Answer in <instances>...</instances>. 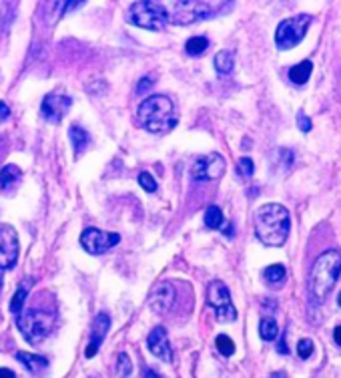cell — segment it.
Returning <instances> with one entry per match:
<instances>
[{"label":"cell","mask_w":341,"mask_h":378,"mask_svg":"<svg viewBox=\"0 0 341 378\" xmlns=\"http://www.w3.org/2000/svg\"><path fill=\"white\" fill-rule=\"evenodd\" d=\"M259 334L265 342H273L277 336H279V326L277 322L271 318V316H265L261 322H259Z\"/></svg>","instance_id":"d6986e66"},{"label":"cell","mask_w":341,"mask_h":378,"mask_svg":"<svg viewBox=\"0 0 341 378\" xmlns=\"http://www.w3.org/2000/svg\"><path fill=\"white\" fill-rule=\"evenodd\" d=\"M139 123L149 133H169L179 123V115L175 111V105L165 94H151L147 97L137 111Z\"/></svg>","instance_id":"7a4b0ae2"},{"label":"cell","mask_w":341,"mask_h":378,"mask_svg":"<svg viewBox=\"0 0 341 378\" xmlns=\"http://www.w3.org/2000/svg\"><path fill=\"white\" fill-rule=\"evenodd\" d=\"M213 63H215L219 75H229L233 71V66H235V57H233L231 51H219Z\"/></svg>","instance_id":"44dd1931"},{"label":"cell","mask_w":341,"mask_h":378,"mask_svg":"<svg viewBox=\"0 0 341 378\" xmlns=\"http://www.w3.org/2000/svg\"><path fill=\"white\" fill-rule=\"evenodd\" d=\"M68 137H70V143H72V147H74V155H81V153L87 149L89 141H91L89 133L79 125H70V129H68Z\"/></svg>","instance_id":"e0dca14e"},{"label":"cell","mask_w":341,"mask_h":378,"mask_svg":"<svg viewBox=\"0 0 341 378\" xmlns=\"http://www.w3.org/2000/svg\"><path fill=\"white\" fill-rule=\"evenodd\" d=\"M126 21L147 31H163L169 18H167V8L163 6V2L145 0V2H135L131 6Z\"/></svg>","instance_id":"8992f818"},{"label":"cell","mask_w":341,"mask_h":378,"mask_svg":"<svg viewBox=\"0 0 341 378\" xmlns=\"http://www.w3.org/2000/svg\"><path fill=\"white\" fill-rule=\"evenodd\" d=\"M147 346L159 360H163V362L173 360V350H171V342H169L165 326H156L151 330V334L147 336Z\"/></svg>","instance_id":"5bb4252c"},{"label":"cell","mask_w":341,"mask_h":378,"mask_svg":"<svg viewBox=\"0 0 341 378\" xmlns=\"http://www.w3.org/2000/svg\"><path fill=\"white\" fill-rule=\"evenodd\" d=\"M72 105V99L68 94L61 93V91H55V93H49L42 101V117L51 123H61L64 113L68 111V107Z\"/></svg>","instance_id":"7c38bea8"},{"label":"cell","mask_w":341,"mask_h":378,"mask_svg":"<svg viewBox=\"0 0 341 378\" xmlns=\"http://www.w3.org/2000/svg\"><path fill=\"white\" fill-rule=\"evenodd\" d=\"M207 49H209V38H205V36H193V38L187 40L185 45L187 55H191V57H199Z\"/></svg>","instance_id":"7402d4cb"},{"label":"cell","mask_w":341,"mask_h":378,"mask_svg":"<svg viewBox=\"0 0 341 378\" xmlns=\"http://www.w3.org/2000/svg\"><path fill=\"white\" fill-rule=\"evenodd\" d=\"M225 223V218H223V212L219 210L217 205H209L205 210V225L209 229H221Z\"/></svg>","instance_id":"603a6c76"},{"label":"cell","mask_w":341,"mask_h":378,"mask_svg":"<svg viewBox=\"0 0 341 378\" xmlns=\"http://www.w3.org/2000/svg\"><path fill=\"white\" fill-rule=\"evenodd\" d=\"M338 302H340V306H341V292H340V296H338Z\"/></svg>","instance_id":"ab89813d"},{"label":"cell","mask_w":341,"mask_h":378,"mask_svg":"<svg viewBox=\"0 0 341 378\" xmlns=\"http://www.w3.org/2000/svg\"><path fill=\"white\" fill-rule=\"evenodd\" d=\"M151 87H153V79L151 77H145V79H141V83L137 87V93L145 94V91H149Z\"/></svg>","instance_id":"1f68e13d"},{"label":"cell","mask_w":341,"mask_h":378,"mask_svg":"<svg viewBox=\"0 0 341 378\" xmlns=\"http://www.w3.org/2000/svg\"><path fill=\"white\" fill-rule=\"evenodd\" d=\"M18 252H21V246H18L16 229L8 223H2L0 225V272L16 266Z\"/></svg>","instance_id":"30bf717a"},{"label":"cell","mask_w":341,"mask_h":378,"mask_svg":"<svg viewBox=\"0 0 341 378\" xmlns=\"http://www.w3.org/2000/svg\"><path fill=\"white\" fill-rule=\"evenodd\" d=\"M279 352L281 354H287L289 350H287V344H285V338H281L279 340Z\"/></svg>","instance_id":"8d00e7d4"},{"label":"cell","mask_w":341,"mask_h":378,"mask_svg":"<svg viewBox=\"0 0 341 378\" xmlns=\"http://www.w3.org/2000/svg\"><path fill=\"white\" fill-rule=\"evenodd\" d=\"M53 324H55V312L42 310V308H32L29 312L18 316L16 320L18 330L31 344H40L49 336Z\"/></svg>","instance_id":"5b68a950"},{"label":"cell","mask_w":341,"mask_h":378,"mask_svg":"<svg viewBox=\"0 0 341 378\" xmlns=\"http://www.w3.org/2000/svg\"><path fill=\"white\" fill-rule=\"evenodd\" d=\"M285 276H287V270H285V266H283V264H273V266L265 268V272H263V278H265L269 284L283 282V280H285Z\"/></svg>","instance_id":"d4e9b609"},{"label":"cell","mask_w":341,"mask_h":378,"mask_svg":"<svg viewBox=\"0 0 341 378\" xmlns=\"http://www.w3.org/2000/svg\"><path fill=\"white\" fill-rule=\"evenodd\" d=\"M253 171H255V165H253V161H251V159L249 158L239 159V163H237V173H239V177L249 179V177L253 175Z\"/></svg>","instance_id":"f1b7e54d"},{"label":"cell","mask_w":341,"mask_h":378,"mask_svg":"<svg viewBox=\"0 0 341 378\" xmlns=\"http://www.w3.org/2000/svg\"><path fill=\"white\" fill-rule=\"evenodd\" d=\"M177 300V290L173 288L171 282L156 284L149 296V306L155 314H167L175 306Z\"/></svg>","instance_id":"4fadbf2b"},{"label":"cell","mask_w":341,"mask_h":378,"mask_svg":"<svg viewBox=\"0 0 341 378\" xmlns=\"http://www.w3.org/2000/svg\"><path fill=\"white\" fill-rule=\"evenodd\" d=\"M165 8H169L167 18L173 25L187 27L193 23H199L203 18H211L215 16L221 8H225L227 4L221 2H195V0H183V2H163Z\"/></svg>","instance_id":"277c9868"},{"label":"cell","mask_w":341,"mask_h":378,"mask_svg":"<svg viewBox=\"0 0 341 378\" xmlns=\"http://www.w3.org/2000/svg\"><path fill=\"white\" fill-rule=\"evenodd\" d=\"M0 290H2V272H0Z\"/></svg>","instance_id":"f35d334b"},{"label":"cell","mask_w":341,"mask_h":378,"mask_svg":"<svg viewBox=\"0 0 341 378\" xmlns=\"http://www.w3.org/2000/svg\"><path fill=\"white\" fill-rule=\"evenodd\" d=\"M215 346H217V350L223 356H231L235 352V342L227 334H219L217 340H215Z\"/></svg>","instance_id":"484cf974"},{"label":"cell","mask_w":341,"mask_h":378,"mask_svg":"<svg viewBox=\"0 0 341 378\" xmlns=\"http://www.w3.org/2000/svg\"><path fill=\"white\" fill-rule=\"evenodd\" d=\"M225 173V159L219 153H211V155H203L199 158L193 167H191V175L195 181H211V179H219Z\"/></svg>","instance_id":"8fae6325"},{"label":"cell","mask_w":341,"mask_h":378,"mask_svg":"<svg viewBox=\"0 0 341 378\" xmlns=\"http://www.w3.org/2000/svg\"><path fill=\"white\" fill-rule=\"evenodd\" d=\"M341 274V252L340 250H327L323 252L310 276V294L315 304L323 302L329 294V290L336 286V282L340 280Z\"/></svg>","instance_id":"3957f363"},{"label":"cell","mask_w":341,"mask_h":378,"mask_svg":"<svg viewBox=\"0 0 341 378\" xmlns=\"http://www.w3.org/2000/svg\"><path fill=\"white\" fill-rule=\"evenodd\" d=\"M8 115H10V109H8V105L0 101V123H2L4 119H8Z\"/></svg>","instance_id":"d6a6232c"},{"label":"cell","mask_w":341,"mask_h":378,"mask_svg":"<svg viewBox=\"0 0 341 378\" xmlns=\"http://www.w3.org/2000/svg\"><path fill=\"white\" fill-rule=\"evenodd\" d=\"M16 360L25 364V368L29 373H42L44 368H49V360L40 354H32V352H16Z\"/></svg>","instance_id":"2e32d148"},{"label":"cell","mask_w":341,"mask_h":378,"mask_svg":"<svg viewBox=\"0 0 341 378\" xmlns=\"http://www.w3.org/2000/svg\"><path fill=\"white\" fill-rule=\"evenodd\" d=\"M21 169L16 167V165H6V167H2V171H0V189H4V191H8V189L14 188V184L21 179Z\"/></svg>","instance_id":"ffe728a7"},{"label":"cell","mask_w":341,"mask_h":378,"mask_svg":"<svg viewBox=\"0 0 341 378\" xmlns=\"http://www.w3.org/2000/svg\"><path fill=\"white\" fill-rule=\"evenodd\" d=\"M311 73H313V63L311 61H301L299 64L289 68V81L293 85H305L310 81Z\"/></svg>","instance_id":"ac0fdd59"},{"label":"cell","mask_w":341,"mask_h":378,"mask_svg":"<svg viewBox=\"0 0 341 378\" xmlns=\"http://www.w3.org/2000/svg\"><path fill=\"white\" fill-rule=\"evenodd\" d=\"M117 368H119L121 378H128L131 377V373H133V362H131V358H128L124 352H121L119 358H117Z\"/></svg>","instance_id":"4316f807"},{"label":"cell","mask_w":341,"mask_h":378,"mask_svg":"<svg viewBox=\"0 0 341 378\" xmlns=\"http://www.w3.org/2000/svg\"><path fill=\"white\" fill-rule=\"evenodd\" d=\"M121 242L119 234H111V231H103L96 227H87L81 236V244L91 255H103L109 252L111 248H115Z\"/></svg>","instance_id":"9c48e42d"},{"label":"cell","mask_w":341,"mask_h":378,"mask_svg":"<svg viewBox=\"0 0 341 378\" xmlns=\"http://www.w3.org/2000/svg\"><path fill=\"white\" fill-rule=\"evenodd\" d=\"M297 125H299V129H301L303 133H310L311 127H313L311 125V119L305 115V113H303V111H299V113H297Z\"/></svg>","instance_id":"4dcf8cb0"},{"label":"cell","mask_w":341,"mask_h":378,"mask_svg":"<svg viewBox=\"0 0 341 378\" xmlns=\"http://www.w3.org/2000/svg\"><path fill=\"white\" fill-rule=\"evenodd\" d=\"M0 378H16V375L10 368H0Z\"/></svg>","instance_id":"e575fe53"},{"label":"cell","mask_w":341,"mask_h":378,"mask_svg":"<svg viewBox=\"0 0 341 378\" xmlns=\"http://www.w3.org/2000/svg\"><path fill=\"white\" fill-rule=\"evenodd\" d=\"M139 184H141V188L145 189V191H149V193L156 191V181L153 179V175L147 173V171H143V173L139 175Z\"/></svg>","instance_id":"f546056e"},{"label":"cell","mask_w":341,"mask_h":378,"mask_svg":"<svg viewBox=\"0 0 341 378\" xmlns=\"http://www.w3.org/2000/svg\"><path fill=\"white\" fill-rule=\"evenodd\" d=\"M143 378H161V377L156 375L153 368H147V366H145V368H143Z\"/></svg>","instance_id":"836d02e7"},{"label":"cell","mask_w":341,"mask_h":378,"mask_svg":"<svg viewBox=\"0 0 341 378\" xmlns=\"http://www.w3.org/2000/svg\"><path fill=\"white\" fill-rule=\"evenodd\" d=\"M207 304L215 310L219 322H233L237 320V310L231 302V292L221 280L209 284L207 288Z\"/></svg>","instance_id":"ba28073f"},{"label":"cell","mask_w":341,"mask_h":378,"mask_svg":"<svg viewBox=\"0 0 341 378\" xmlns=\"http://www.w3.org/2000/svg\"><path fill=\"white\" fill-rule=\"evenodd\" d=\"M313 350H315V344H313V340H310V338H301L297 342V356L301 360H308L311 354H313Z\"/></svg>","instance_id":"83f0119b"},{"label":"cell","mask_w":341,"mask_h":378,"mask_svg":"<svg viewBox=\"0 0 341 378\" xmlns=\"http://www.w3.org/2000/svg\"><path fill=\"white\" fill-rule=\"evenodd\" d=\"M109 328H111V318H109V314L103 312V314H98L94 318L93 332H91V342H89V346H87V358H93L94 354H96V350L103 344V340H105Z\"/></svg>","instance_id":"9a60e30c"},{"label":"cell","mask_w":341,"mask_h":378,"mask_svg":"<svg viewBox=\"0 0 341 378\" xmlns=\"http://www.w3.org/2000/svg\"><path fill=\"white\" fill-rule=\"evenodd\" d=\"M289 229L291 216L281 203H265L255 212V234L265 246H283L289 238Z\"/></svg>","instance_id":"6da1fadb"},{"label":"cell","mask_w":341,"mask_h":378,"mask_svg":"<svg viewBox=\"0 0 341 378\" xmlns=\"http://www.w3.org/2000/svg\"><path fill=\"white\" fill-rule=\"evenodd\" d=\"M271 378H287V377H285L283 373H275V375H273V377H271Z\"/></svg>","instance_id":"74e56055"},{"label":"cell","mask_w":341,"mask_h":378,"mask_svg":"<svg viewBox=\"0 0 341 378\" xmlns=\"http://www.w3.org/2000/svg\"><path fill=\"white\" fill-rule=\"evenodd\" d=\"M29 280L25 284H21L18 286V290H16V294L12 296V302H10V312L12 314H21L23 312V306H25V298H27V294H29Z\"/></svg>","instance_id":"cb8c5ba5"},{"label":"cell","mask_w":341,"mask_h":378,"mask_svg":"<svg viewBox=\"0 0 341 378\" xmlns=\"http://www.w3.org/2000/svg\"><path fill=\"white\" fill-rule=\"evenodd\" d=\"M333 338H336V342L341 346V326H338V328L333 330Z\"/></svg>","instance_id":"d590c367"},{"label":"cell","mask_w":341,"mask_h":378,"mask_svg":"<svg viewBox=\"0 0 341 378\" xmlns=\"http://www.w3.org/2000/svg\"><path fill=\"white\" fill-rule=\"evenodd\" d=\"M313 23L311 14H297L291 18L281 21L277 31H275V42L281 51H289L295 45H299L303 40V36L308 34V29Z\"/></svg>","instance_id":"52a82bcc"}]
</instances>
